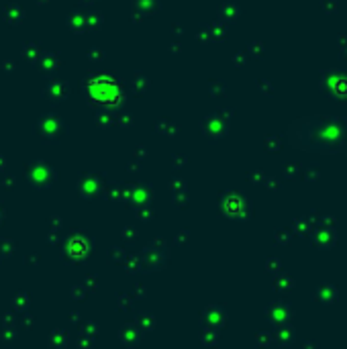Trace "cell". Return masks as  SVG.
<instances>
[{"instance_id":"6da1fadb","label":"cell","mask_w":347,"mask_h":349,"mask_svg":"<svg viewBox=\"0 0 347 349\" xmlns=\"http://www.w3.org/2000/svg\"><path fill=\"white\" fill-rule=\"evenodd\" d=\"M27 307H29V296H27V294H23V292H21V294H17V296H15V309L25 311Z\"/></svg>"}]
</instances>
